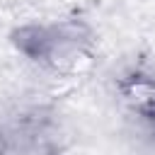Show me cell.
<instances>
[{"label":"cell","instance_id":"6da1fadb","mask_svg":"<svg viewBox=\"0 0 155 155\" xmlns=\"http://www.w3.org/2000/svg\"><path fill=\"white\" fill-rule=\"evenodd\" d=\"M119 92H121L124 104L133 114H138L148 121L155 119V75L140 73V70L131 73L119 80Z\"/></svg>","mask_w":155,"mask_h":155},{"label":"cell","instance_id":"7a4b0ae2","mask_svg":"<svg viewBox=\"0 0 155 155\" xmlns=\"http://www.w3.org/2000/svg\"><path fill=\"white\" fill-rule=\"evenodd\" d=\"M48 41H51V27L24 24V27L12 31V44L19 48V53H24L27 58L39 61V63L48 48Z\"/></svg>","mask_w":155,"mask_h":155},{"label":"cell","instance_id":"3957f363","mask_svg":"<svg viewBox=\"0 0 155 155\" xmlns=\"http://www.w3.org/2000/svg\"><path fill=\"white\" fill-rule=\"evenodd\" d=\"M0 155H7V140L2 133H0Z\"/></svg>","mask_w":155,"mask_h":155}]
</instances>
